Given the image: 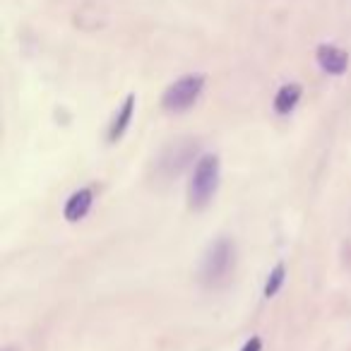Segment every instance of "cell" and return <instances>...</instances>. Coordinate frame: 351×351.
Masks as SVG:
<instances>
[{
  "label": "cell",
  "instance_id": "cell-1",
  "mask_svg": "<svg viewBox=\"0 0 351 351\" xmlns=\"http://www.w3.org/2000/svg\"><path fill=\"white\" fill-rule=\"evenodd\" d=\"M221 164L217 154H205L197 159L193 169V178L188 183V202L193 210H202L212 202L217 188H219Z\"/></svg>",
  "mask_w": 351,
  "mask_h": 351
},
{
  "label": "cell",
  "instance_id": "cell-2",
  "mask_svg": "<svg viewBox=\"0 0 351 351\" xmlns=\"http://www.w3.org/2000/svg\"><path fill=\"white\" fill-rule=\"evenodd\" d=\"M234 265H236V245L231 239L221 236V239H217L207 248L205 258H202L200 279L207 287H219L234 272Z\"/></svg>",
  "mask_w": 351,
  "mask_h": 351
},
{
  "label": "cell",
  "instance_id": "cell-3",
  "mask_svg": "<svg viewBox=\"0 0 351 351\" xmlns=\"http://www.w3.org/2000/svg\"><path fill=\"white\" fill-rule=\"evenodd\" d=\"M202 89H205V75H183L181 80H176L173 84L166 87L164 97H161V106L171 113L188 111L195 106Z\"/></svg>",
  "mask_w": 351,
  "mask_h": 351
},
{
  "label": "cell",
  "instance_id": "cell-4",
  "mask_svg": "<svg viewBox=\"0 0 351 351\" xmlns=\"http://www.w3.org/2000/svg\"><path fill=\"white\" fill-rule=\"evenodd\" d=\"M317 65L325 70L327 75H344L349 68V53L337 49L335 44H320L315 51Z\"/></svg>",
  "mask_w": 351,
  "mask_h": 351
},
{
  "label": "cell",
  "instance_id": "cell-5",
  "mask_svg": "<svg viewBox=\"0 0 351 351\" xmlns=\"http://www.w3.org/2000/svg\"><path fill=\"white\" fill-rule=\"evenodd\" d=\"M92 205H94V191L92 188H80L77 193H73V195L65 200L63 217L68 221H80L89 215Z\"/></svg>",
  "mask_w": 351,
  "mask_h": 351
},
{
  "label": "cell",
  "instance_id": "cell-6",
  "mask_svg": "<svg viewBox=\"0 0 351 351\" xmlns=\"http://www.w3.org/2000/svg\"><path fill=\"white\" fill-rule=\"evenodd\" d=\"M132 113H135V94H128L125 101L121 104V108L116 111V116H113L111 125H108V142H118L123 135H125L128 125H130L132 121Z\"/></svg>",
  "mask_w": 351,
  "mask_h": 351
},
{
  "label": "cell",
  "instance_id": "cell-7",
  "mask_svg": "<svg viewBox=\"0 0 351 351\" xmlns=\"http://www.w3.org/2000/svg\"><path fill=\"white\" fill-rule=\"evenodd\" d=\"M301 94H303L301 84H296V82L284 84V87L274 94V111H277L279 116H287V113H291L293 108H296V104L301 101Z\"/></svg>",
  "mask_w": 351,
  "mask_h": 351
},
{
  "label": "cell",
  "instance_id": "cell-8",
  "mask_svg": "<svg viewBox=\"0 0 351 351\" xmlns=\"http://www.w3.org/2000/svg\"><path fill=\"white\" fill-rule=\"evenodd\" d=\"M195 154V145H183V149L178 145L176 147H171L169 149V156H164V161H161V166H164V171L166 173H178V171L183 169V166L188 164V161H191V156Z\"/></svg>",
  "mask_w": 351,
  "mask_h": 351
},
{
  "label": "cell",
  "instance_id": "cell-9",
  "mask_svg": "<svg viewBox=\"0 0 351 351\" xmlns=\"http://www.w3.org/2000/svg\"><path fill=\"white\" fill-rule=\"evenodd\" d=\"M284 282H287V265L279 263L277 267L272 269V272L267 274V282H265V298H272L279 293V289L284 287Z\"/></svg>",
  "mask_w": 351,
  "mask_h": 351
},
{
  "label": "cell",
  "instance_id": "cell-10",
  "mask_svg": "<svg viewBox=\"0 0 351 351\" xmlns=\"http://www.w3.org/2000/svg\"><path fill=\"white\" fill-rule=\"evenodd\" d=\"M241 351H263V339H260V337H250Z\"/></svg>",
  "mask_w": 351,
  "mask_h": 351
}]
</instances>
